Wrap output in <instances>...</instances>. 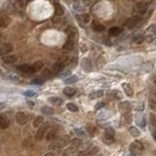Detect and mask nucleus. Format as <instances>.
I'll return each instance as SVG.
<instances>
[{"label":"nucleus","instance_id":"1","mask_svg":"<svg viewBox=\"0 0 156 156\" xmlns=\"http://www.w3.org/2000/svg\"><path fill=\"white\" fill-rule=\"evenodd\" d=\"M144 150V145L141 141H135L134 142H132V145H130V151H131V154L133 155H138L142 152Z\"/></svg>","mask_w":156,"mask_h":156},{"label":"nucleus","instance_id":"2","mask_svg":"<svg viewBox=\"0 0 156 156\" xmlns=\"http://www.w3.org/2000/svg\"><path fill=\"white\" fill-rule=\"evenodd\" d=\"M103 141L107 145H111L114 141V130L111 127L107 128L103 135Z\"/></svg>","mask_w":156,"mask_h":156},{"label":"nucleus","instance_id":"3","mask_svg":"<svg viewBox=\"0 0 156 156\" xmlns=\"http://www.w3.org/2000/svg\"><path fill=\"white\" fill-rule=\"evenodd\" d=\"M48 130H49V125L48 124H43L42 126L39 127L38 131L36 133V136H35V138L37 141H41L43 140V138H44L47 133H48Z\"/></svg>","mask_w":156,"mask_h":156},{"label":"nucleus","instance_id":"4","mask_svg":"<svg viewBox=\"0 0 156 156\" xmlns=\"http://www.w3.org/2000/svg\"><path fill=\"white\" fill-rule=\"evenodd\" d=\"M141 17L140 15H136V16H133L132 18H130L128 21H127V23H126V25H127V28H136L138 24V21H141Z\"/></svg>","mask_w":156,"mask_h":156},{"label":"nucleus","instance_id":"5","mask_svg":"<svg viewBox=\"0 0 156 156\" xmlns=\"http://www.w3.org/2000/svg\"><path fill=\"white\" fill-rule=\"evenodd\" d=\"M17 70H19L21 74L24 75H31L32 73V69H31V66L29 64H21L18 67H17Z\"/></svg>","mask_w":156,"mask_h":156},{"label":"nucleus","instance_id":"6","mask_svg":"<svg viewBox=\"0 0 156 156\" xmlns=\"http://www.w3.org/2000/svg\"><path fill=\"white\" fill-rule=\"evenodd\" d=\"M99 147L94 146L92 148H88L85 150H82L81 152L78 154V156H95L97 155V153L99 152Z\"/></svg>","mask_w":156,"mask_h":156},{"label":"nucleus","instance_id":"7","mask_svg":"<svg viewBox=\"0 0 156 156\" xmlns=\"http://www.w3.org/2000/svg\"><path fill=\"white\" fill-rule=\"evenodd\" d=\"M16 121H17V123L20 125H24L28 121V117L24 112L20 111L16 114Z\"/></svg>","mask_w":156,"mask_h":156},{"label":"nucleus","instance_id":"8","mask_svg":"<svg viewBox=\"0 0 156 156\" xmlns=\"http://www.w3.org/2000/svg\"><path fill=\"white\" fill-rule=\"evenodd\" d=\"M81 67L86 72H91L93 70L92 62H91V60L89 59H87V58H84L83 60H81Z\"/></svg>","mask_w":156,"mask_h":156},{"label":"nucleus","instance_id":"9","mask_svg":"<svg viewBox=\"0 0 156 156\" xmlns=\"http://www.w3.org/2000/svg\"><path fill=\"white\" fill-rule=\"evenodd\" d=\"M13 51V45L10 43H5L0 47V55H9L11 52Z\"/></svg>","mask_w":156,"mask_h":156},{"label":"nucleus","instance_id":"10","mask_svg":"<svg viewBox=\"0 0 156 156\" xmlns=\"http://www.w3.org/2000/svg\"><path fill=\"white\" fill-rule=\"evenodd\" d=\"M2 60L7 64H13L18 60V57L16 55H6L2 57Z\"/></svg>","mask_w":156,"mask_h":156},{"label":"nucleus","instance_id":"11","mask_svg":"<svg viewBox=\"0 0 156 156\" xmlns=\"http://www.w3.org/2000/svg\"><path fill=\"white\" fill-rule=\"evenodd\" d=\"M136 7L138 15H145L147 11V4H145V2H138Z\"/></svg>","mask_w":156,"mask_h":156},{"label":"nucleus","instance_id":"12","mask_svg":"<svg viewBox=\"0 0 156 156\" xmlns=\"http://www.w3.org/2000/svg\"><path fill=\"white\" fill-rule=\"evenodd\" d=\"M43 67H44V63L41 62V60H38V62H35L33 64H31L32 73H36V72H38V71H40Z\"/></svg>","mask_w":156,"mask_h":156},{"label":"nucleus","instance_id":"13","mask_svg":"<svg viewBox=\"0 0 156 156\" xmlns=\"http://www.w3.org/2000/svg\"><path fill=\"white\" fill-rule=\"evenodd\" d=\"M9 119L5 115L0 114V129H6L7 127H9Z\"/></svg>","mask_w":156,"mask_h":156},{"label":"nucleus","instance_id":"14","mask_svg":"<svg viewBox=\"0 0 156 156\" xmlns=\"http://www.w3.org/2000/svg\"><path fill=\"white\" fill-rule=\"evenodd\" d=\"M75 44V39H72V38H67V40L66 42V44L63 45V49L67 50V51H70L73 49Z\"/></svg>","mask_w":156,"mask_h":156},{"label":"nucleus","instance_id":"15","mask_svg":"<svg viewBox=\"0 0 156 156\" xmlns=\"http://www.w3.org/2000/svg\"><path fill=\"white\" fill-rule=\"evenodd\" d=\"M122 87H123V90H124L125 94H126L128 97H133L134 90H133V88L131 87V86H130L129 84H127V83H123Z\"/></svg>","mask_w":156,"mask_h":156},{"label":"nucleus","instance_id":"16","mask_svg":"<svg viewBox=\"0 0 156 156\" xmlns=\"http://www.w3.org/2000/svg\"><path fill=\"white\" fill-rule=\"evenodd\" d=\"M67 34L68 38H72V39H75V36L77 34V30L74 27H72V25H70V27H68L67 29Z\"/></svg>","mask_w":156,"mask_h":156},{"label":"nucleus","instance_id":"17","mask_svg":"<svg viewBox=\"0 0 156 156\" xmlns=\"http://www.w3.org/2000/svg\"><path fill=\"white\" fill-rule=\"evenodd\" d=\"M92 28L95 30L96 32H102L106 29L105 25H102V24L98 23V21H93L92 24Z\"/></svg>","mask_w":156,"mask_h":156},{"label":"nucleus","instance_id":"18","mask_svg":"<svg viewBox=\"0 0 156 156\" xmlns=\"http://www.w3.org/2000/svg\"><path fill=\"white\" fill-rule=\"evenodd\" d=\"M108 33H109V35H111V36H118L122 33V29L118 27H113V28H109Z\"/></svg>","mask_w":156,"mask_h":156},{"label":"nucleus","instance_id":"19","mask_svg":"<svg viewBox=\"0 0 156 156\" xmlns=\"http://www.w3.org/2000/svg\"><path fill=\"white\" fill-rule=\"evenodd\" d=\"M63 67H64L63 62H58V63H56L54 64V67H53V72L57 74V73H59V72H60V71L63 70Z\"/></svg>","mask_w":156,"mask_h":156},{"label":"nucleus","instance_id":"20","mask_svg":"<svg viewBox=\"0 0 156 156\" xmlns=\"http://www.w3.org/2000/svg\"><path fill=\"white\" fill-rule=\"evenodd\" d=\"M63 8L59 3H55V16L56 17H62L63 15Z\"/></svg>","mask_w":156,"mask_h":156},{"label":"nucleus","instance_id":"21","mask_svg":"<svg viewBox=\"0 0 156 156\" xmlns=\"http://www.w3.org/2000/svg\"><path fill=\"white\" fill-rule=\"evenodd\" d=\"M63 93L67 97H72L73 95L76 94V90H75V88H72V87H66V88H63Z\"/></svg>","mask_w":156,"mask_h":156},{"label":"nucleus","instance_id":"22","mask_svg":"<svg viewBox=\"0 0 156 156\" xmlns=\"http://www.w3.org/2000/svg\"><path fill=\"white\" fill-rule=\"evenodd\" d=\"M43 123H44V118L42 116H36V118L33 120V127L35 128H39L40 126H42Z\"/></svg>","mask_w":156,"mask_h":156},{"label":"nucleus","instance_id":"23","mask_svg":"<svg viewBox=\"0 0 156 156\" xmlns=\"http://www.w3.org/2000/svg\"><path fill=\"white\" fill-rule=\"evenodd\" d=\"M103 96V92L102 90H99V91H95V92H92L89 95V99H99Z\"/></svg>","mask_w":156,"mask_h":156},{"label":"nucleus","instance_id":"24","mask_svg":"<svg viewBox=\"0 0 156 156\" xmlns=\"http://www.w3.org/2000/svg\"><path fill=\"white\" fill-rule=\"evenodd\" d=\"M136 123L138 124V127H141V128L144 129L145 127V124H146L145 118L144 116H138V117H137V119H136Z\"/></svg>","mask_w":156,"mask_h":156},{"label":"nucleus","instance_id":"25","mask_svg":"<svg viewBox=\"0 0 156 156\" xmlns=\"http://www.w3.org/2000/svg\"><path fill=\"white\" fill-rule=\"evenodd\" d=\"M129 132H130V134H131V135L134 138H137V137H138V136L141 135L140 130H138V128H136V127H134V126H131V127L129 128Z\"/></svg>","mask_w":156,"mask_h":156},{"label":"nucleus","instance_id":"26","mask_svg":"<svg viewBox=\"0 0 156 156\" xmlns=\"http://www.w3.org/2000/svg\"><path fill=\"white\" fill-rule=\"evenodd\" d=\"M133 41L136 43V44H141V43H142L145 41V36L141 35V34H136L135 36L133 37Z\"/></svg>","mask_w":156,"mask_h":156},{"label":"nucleus","instance_id":"27","mask_svg":"<svg viewBox=\"0 0 156 156\" xmlns=\"http://www.w3.org/2000/svg\"><path fill=\"white\" fill-rule=\"evenodd\" d=\"M48 102L50 103H53V105H56V106H59L60 105V103L63 102V99H60L58 97H51L48 99Z\"/></svg>","mask_w":156,"mask_h":156},{"label":"nucleus","instance_id":"28","mask_svg":"<svg viewBox=\"0 0 156 156\" xmlns=\"http://www.w3.org/2000/svg\"><path fill=\"white\" fill-rule=\"evenodd\" d=\"M41 111H42L44 114H46V115H52V114H54V109H53L52 107L48 106H43V107L41 108Z\"/></svg>","mask_w":156,"mask_h":156},{"label":"nucleus","instance_id":"29","mask_svg":"<svg viewBox=\"0 0 156 156\" xmlns=\"http://www.w3.org/2000/svg\"><path fill=\"white\" fill-rule=\"evenodd\" d=\"M46 138L48 141H55L56 138H57V133L53 131V130H52V131H49L46 135Z\"/></svg>","mask_w":156,"mask_h":156},{"label":"nucleus","instance_id":"30","mask_svg":"<svg viewBox=\"0 0 156 156\" xmlns=\"http://www.w3.org/2000/svg\"><path fill=\"white\" fill-rule=\"evenodd\" d=\"M52 75H53V72H52V70H50V69H44L43 72L41 73V76L44 78V79H49V78L52 77Z\"/></svg>","mask_w":156,"mask_h":156},{"label":"nucleus","instance_id":"31","mask_svg":"<svg viewBox=\"0 0 156 156\" xmlns=\"http://www.w3.org/2000/svg\"><path fill=\"white\" fill-rule=\"evenodd\" d=\"M78 80V77L77 76H75V75H72V76H70V77H67V78H66V79L63 80V82L66 84H72V83H75V82Z\"/></svg>","mask_w":156,"mask_h":156},{"label":"nucleus","instance_id":"32","mask_svg":"<svg viewBox=\"0 0 156 156\" xmlns=\"http://www.w3.org/2000/svg\"><path fill=\"white\" fill-rule=\"evenodd\" d=\"M67 108L71 112H77L78 111V106L73 102H68L67 105Z\"/></svg>","mask_w":156,"mask_h":156},{"label":"nucleus","instance_id":"33","mask_svg":"<svg viewBox=\"0 0 156 156\" xmlns=\"http://www.w3.org/2000/svg\"><path fill=\"white\" fill-rule=\"evenodd\" d=\"M149 103H150L151 108H154V109H156V94L155 93L150 97V99H149Z\"/></svg>","mask_w":156,"mask_h":156},{"label":"nucleus","instance_id":"34","mask_svg":"<svg viewBox=\"0 0 156 156\" xmlns=\"http://www.w3.org/2000/svg\"><path fill=\"white\" fill-rule=\"evenodd\" d=\"M147 33L151 34V35H156V24H152L146 29Z\"/></svg>","mask_w":156,"mask_h":156},{"label":"nucleus","instance_id":"35","mask_svg":"<svg viewBox=\"0 0 156 156\" xmlns=\"http://www.w3.org/2000/svg\"><path fill=\"white\" fill-rule=\"evenodd\" d=\"M121 121H123L124 123H129V122H131V115H130L129 113L124 114L122 117H121Z\"/></svg>","mask_w":156,"mask_h":156},{"label":"nucleus","instance_id":"36","mask_svg":"<svg viewBox=\"0 0 156 156\" xmlns=\"http://www.w3.org/2000/svg\"><path fill=\"white\" fill-rule=\"evenodd\" d=\"M36 95H37L36 92H34V91H31V90H28L24 92V96L25 97H35Z\"/></svg>","mask_w":156,"mask_h":156},{"label":"nucleus","instance_id":"37","mask_svg":"<svg viewBox=\"0 0 156 156\" xmlns=\"http://www.w3.org/2000/svg\"><path fill=\"white\" fill-rule=\"evenodd\" d=\"M149 118H150V123H151V125H152L154 128H156V114L150 113Z\"/></svg>","mask_w":156,"mask_h":156},{"label":"nucleus","instance_id":"38","mask_svg":"<svg viewBox=\"0 0 156 156\" xmlns=\"http://www.w3.org/2000/svg\"><path fill=\"white\" fill-rule=\"evenodd\" d=\"M119 108H121V109H123L125 111H128L129 108H130V103L128 102H125L123 103H121V105L119 106Z\"/></svg>","mask_w":156,"mask_h":156},{"label":"nucleus","instance_id":"39","mask_svg":"<svg viewBox=\"0 0 156 156\" xmlns=\"http://www.w3.org/2000/svg\"><path fill=\"white\" fill-rule=\"evenodd\" d=\"M81 18H82V21H83V23H85V24H87L88 21H90V17H89V15H87V14L82 15Z\"/></svg>","mask_w":156,"mask_h":156},{"label":"nucleus","instance_id":"40","mask_svg":"<svg viewBox=\"0 0 156 156\" xmlns=\"http://www.w3.org/2000/svg\"><path fill=\"white\" fill-rule=\"evenodd\" d=\"M74 132L77 134L78 136H80V137H85V132L82 131V130H80V129H75Z\"/></svg>","mask_w":156,"mask_h":156},{"label":"nucleus","instance_id":"41","mask_svg":"<svg viewBox=\"0 0 156 156\" xmlns=\"http://www.w3.org/2000/svg\"><path fill=\"white\" fill-rule=\"evenodd\" d=\"M103 106H105V102H99V103H97L96 106H95V109H96V110L101 109V108H102Z\"/></svg>","mask_w":156,"mask_h":156},{"label":"nucleus","instance_id":"42","mask_svg":"<svg viewBox=\"0 0 156 156\" xmlns=\"http://www.w3.org/2000/svg\"><path fill=\"white\" fill-rule=\"evenodd\" d=\"M5 27H6V21L2 17H0V28H5Z\"/></svg>","mask_w":156,"mask_h":156},{"label":"nucleus","instance_id":"43","mask_svg":"<svg viewBox=\"0 0 156 156\" xmlns=\"http://www.w3.org/2000/svg\"><path fill=\"white\" fill-rule=\"evenodd\" d=\"M16 2L18 3V5H19L20 7H21V8H23V7L24 6V3H25L24 0H16Z\"/></svg>","mask_w":156,"mask_h":156},{"label":"nucleus","instance_id":"44","mask_svg":"<svg viewBox=\"0 0 156 156\" xmlns=\"http://www.w3.org/2000/svg\"><path fill=\"white\" fill-rule=\"evenodd\" d=\"M82 2H83L84 5L88 6V5H90V4H91V2H92V0H82Z\"/></svg>","mask_w":156,"mask_h":156},{"label":"nucleus","instance_id":"45","mask_svg":"<svg viewBox=\"0 0 156 156\" xmlns=\"http://www.w3.org/2000/svg\"><path fill=\"white\" fill-rule=\"evenodd\" d=\"M5 107H6V103L0 102V110H2L3 108H5Z\"/></svg>","mask_w":156,"mask_h":156},{"label":"nucleus","instance_id":"46","mask_svg":"<svg viewBox=\"0 0 156 156\" xmlns=\"http://www.w3.org/2000/svg\"><path fill=\"white\" fill-rule=\"evenodd\" d=\"M32 83H34V84H35V83H37V84H41L42 81L39 80V79H34V80L32 81Z\"/></svg>","mask_w":156,"mask_h":156},{"label":"nucleus","instance_id":"47","mask_svg":"<svg viewBox=\"0 0 156 156\" xmlns=\"http://www.w3.org/2000/svg\"><path fill=\"white\" fill-rule=\"evenodd\" d=\"M44 156H57V155H56V153H54V152H48V153H46Z\"/></svg>","mask_w":156,"mask_h":156},{"label":"nucleus","instance_id":"48","mask_svg":"<svg viewBox=\"0 0 156 156\" xmlns=\"http://www.w3.org/2000/svg\"><path fill=\"white\" fill-rule=\"evenodd\" d=\"M28 106H29L30 107L34 106V102H28Z\"/></svg>","mask_w":156,"mask_h":156},{"label":"nucleus","instance_id":"49","mask_svg":"<svg viewBox=\"0 0 156 156\" xmlns=\"http://www.w3.org/2000/svg\"><path fill=\"white\" fill-rule=\"evenodd\" d=\"M152 135H153V138H154V140L156 141V131H154V132H153V134H152Z\"/></svg>","mask_w":156,"mask_h":156},{"label":"nucleus","instance_id":"50","mask_svg":"<svg viewBox=\"0 0 156 156\" xmlns=\"http://www.w3.org/2000/svg\"><path fill=\"white\" fill-rule=\"evenodd\" d=\"M24 1H25V2H30L31 0H24Z\"/></svg>","mask_w":156,"mask_h":156},{"label":"nucleus","instance_id":"51","mask_svg":"<svg viewBox=\"0 0 156 156\" xmlns=\"http://www.w3.org/2000/svg\"><path fill=\"white\" fill-rule=\"evenodd\" d=\"M95 156H103L102 154H99V155H95Z\"/></svg>","mask_w":156,"mask_h":156},{"label":"nucleus","instance_id":"52","mask_svg":"<svg viewBox=\"0 0 156 156\" xmlns=\"http://www.w3.org/2000/svg\"><path fill=\"white\" fill-rule=\"evenodd\" d=\"M155 83H156V78H155Z\"/></svg>","mask_w":156,"mask_h":156},{"label":"nucleus","instance_id":"53","mask_svg":"<svg viewBox=\"0 0 156 156\" xmlns=\"http://www.w3.org/2000/svg\"><path fill=\"white\" fill-rule=\"evenodd\" d=\"M0 73H1V70H0Z\"/></svg>","mask_w":156,"mask_h":156}]
</instances>
